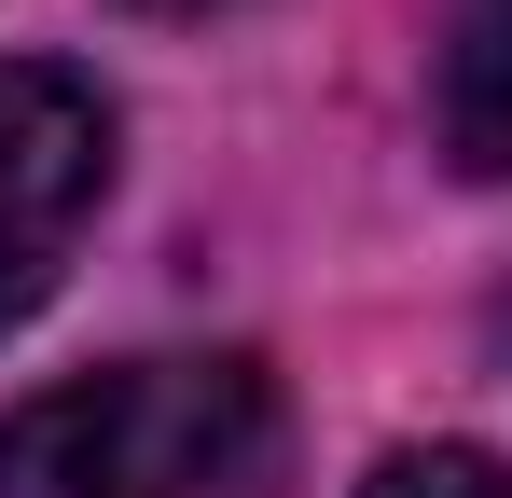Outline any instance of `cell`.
Wrapping results in <instances>:
<instances>
[{
	"instance_id": "cell-1",
	"label": "cell",
	"mask_w": 512,
	"mask_h": 498,
	"mask_svg": "<svg viewBox=\"0 0 512 498\" xmlns=\"http://www.w3.org/2000/svg\"><path fill=\"white\" fill-rule=\"evenodd\" d=\"M0 498H277V388L250 360H111L0 415Z\"/></svg>"
},
{
	"instance_id": "cell-4",
	"label": "cell",
	"mask_w": 512,
	"mask_h": 498,
	"mask_svg": "<svg viewBox=\"0 0 512 498\" xmlns=\"http://www.w3.org/2000/svg\"><path fill=\"white\" fill-rule=\"evenodd\" d=\"M360 498H512V471L485 457V443H402Z\"/></svg>"
},
{
	"instance_id": "cell-5",
	"label": "cell",
	"mask_w": 512,
	"mask_h": 498,
	"mask_svg": "<svg viewBox=\"0 0 512 498\" xmlns=\"http://www.w3.org/2000/svg\"><path fill=\"white\" fill-rule=\"evenodd\" d=\"M125 14H222V0H125Z\"/></svg>"
},
{
	"instance_id": "cell-3",
	"label": "cell",
	"mask_w": 512,
	"mask_h": 498,
	"mask_svg": "<svg viewBox=\"0 0 512 498\" xmlns=\"http://www.w3.org/2000/svg\"><path fill=\"white\" fill-rule=\"evenodd\" d=\"M429 111H443V153L471 166V180H512V0H471L457 14Z\"/></svg>"
},
{
	"instance_id": "cell-2",
	"label": "cell",
	"mask_w": 512,
	"mask_h": 498,
	"mask_svg": "<svg viewBox=\"0 0 512 498\" xmlns=\"http://www.w3.org/2000/svg\"><path fill=\"white\" fill-rule=\"evenodd\" d=\"M97 194H111V111H97V83L42 70V56H0V332L70 277Z\"/></svg>"
}]
</instances>
